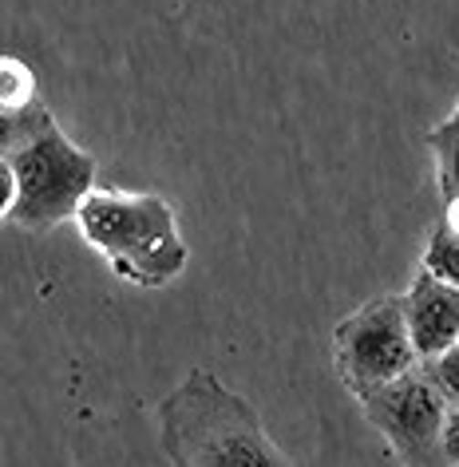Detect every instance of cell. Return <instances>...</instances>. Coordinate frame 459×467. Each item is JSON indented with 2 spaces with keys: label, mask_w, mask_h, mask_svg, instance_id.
Segmentation results:
<instances>
[{
  "label": "cell",
  "mask_w": 459,
  "mask_h": 467,
  "mask_svg": "<svg viewBox=\"0 0 459 467\" xmlns=\"http://www.w3.org/2000/svg\"><path fill=\"white\" fill-rule=\"evenodd\" d=\"M423 368H428V377L440 384V392L447 396V400L459 404V341L435 360H423Z\"/></svg>",
  "instance_id": "10"
},
{
  "label": "cell",
  "mask_w": 459,
  "mask_h": 467,
  "mask_svg": "<svg viewBox=\"0 0 459 467\" xmlns=\"http://www.w3.org/2000/svg\"><path fill=\"white\" fill-rule=\"evenodd\" d=\"M76 222L88 246L108 258L111 274L131 285H167L186 270V258H191L174 210L159 194L91 191Z\"/></svg>",
  "instance_id": "3"
},
{
  "label": "cell",
  "mask_w": 459,
  "mask_h": 467,
  "mask_svg": "<svg viewBox=\"0 0 459 467\" xmlns=\"http://www.w3.org/2000/svg\"><path fill=\"white\" fill-rule=\"evenodd\" d=\"M443 226H447V230H455V234H459V198H455V202H447V214H443Z\"/></svg>",
  "instance_id": "12"
},
{
  "label": "cell",
  "mask_w": 459,
  "mask_h": 467,
  "mask_svg": "<svg viewBox=\"0 0 459 467\" xmlns=\"http://www.w3.org/2000/svg\"><path fill=\"white\" fill-rule=\"evenodd\" d=\"M159 420L174 467H286L254 408L206 372L183 380Z\"/></svg>",
  "instance_id": "2"
},
{
  "label": "cell",
  "mask_w": 459,
  "mask_h": 467,
  "mask_svg": "<svg viewBox=\"0 0 459 467\" xmlns=\"http://www.w3.org/2000/svg\"><path fill=\"white\" fill-rule=\"evenodd\" d=\"M423 274L440 277L447 285H459V234L447 226H435L423 250Z\"/></svg>",
  "instance_id": "7"
},
{
  "label": "cell",
  "mask_w": 459,
  "mask_h": 467,
  "mask_svg": "<svg viewBox=\"0 0 459 467\" xmlns=\"http://www.w3.org/2000/svg\"><path fill=\"white\" fill-rule=\"evenodd\" d=\"M408 333L420 365L435 360L459 341V285H447L432 274H420L404 297Z\"/></svg>",
  "instance_id": "6"
},
{
  "label": "cell",
  "mask_w": 459,
  "mask_h": 467,
  "mask_svg": "<svg viewBox=\"0 0 459 467\" xmlns=\"http://www.w3.org/2000/svg\"><path fill=\"white\" fill-rule=\"evenodd\" d=\"M0 108H5V115H20V111L37 108V103H32V67L13 60V56L5 60V79H0Z\"/></svg>",
  "instance_id": "9"
},
{
  "label": "cell",
  "mask_w": 459,
  "mask_h": 467,
  "mask_svg": "<svg viewBox=\"0 0 459 467\" xmlns=\"http://www.w3.org/2000/svg\"><path fill=\"white\" fill-rule=\"evenodd\" d=\"M440 127H447V131H459V103H455V111L447 115V119H443Z\"/></svg>",
  "instance_id": "13"
},
{
  "label": "cell",
  "mask_w": 459,
  "mask_h": 467,
  "mask_svg": "<svg viewBox=\"0 0 459 467\" xmlns=\"http://www.w3.org/2000/svg\"><path fill=\"white\" fill-rule=\"evenodd\" d=\"M432 143H435V167H440V194H443V202H455L459 198V131L435 127Z\"/></svg>",
  "instance_id": "8"
},
{
  "label": "cell",
  "mask_w": 459,
  "mask_h": 467,
  "mask_svg": "<svg viewBox=\"0 0 459 467\" xmlns=\"http://www.w3.org/2000/svg\"><path fill=\"white\" fill-rule=\"evenodd\" d=\"M443 463H459V404L447 408L443 420Z\"/></svg>",
  "instance_id": "11"
},
{
  "label": "cell",
  "mask_w": 459,
  "mask_h": 467,
  "mask_svg": "<svg viewBox=\"0 0 459 467\" xmlns=\"http://www.w3.org/2000/svg\"><path fill=\"white\" fill-rule=\"evenodd\" d=\"M333 357L340 380L357 392V400H364L369 392L384 389V384L400 380L404 372L420 365L416 345L408 333L404 317V301L400 297H376L369 306H360L357 313H349L337 325L333 337Z\"/></svg>",
  "instance_id": "4"
},
{
  "label": "cell",
  "mask_w": 459,
  "mask_h": 467,
  "mask_svg": "<svg viewBox=\"0 0 459 467\" xmlns=\"http://www.w3.org/2000/svg\"><path fill=\"white\" fill-rule=\"evenodd\" d=\"M447 467H459V463H447Z\"/></svg>",
  "instance_id": "14"
},
{
  "label": "cell",
  "mask_w": 459,
  "mask_h": 467,
  "mask_svg": "<svg viewBox=\"0 0 459 467\" xmlns=\"http://www.w3.org/2000/svg\"><path fill=\"white\" fill-rule=\"evenodd\" d=\"M5 218L25 230H52L76 218L96 191V159L60 131L44 108L5 115Z\"/></svg>",
  "instance_id": "1"
},
{
  "label": "cell",
  "mask_w": 459,
  "mask_h": 467,
  "mask_svg": "<svg viewBox=\"0 0 459 467\" xmlns=\"http://www.w3.org/2000/svg\"><path fill=\"white\" fill-rule=\"evenodd\" d=\"M364 416L376 431L392 443V451L404 467H447L443 463V420L452 400L440 392V384L428 377V368L416 365L400 380L384 384L364 396Z\"/></svg>",
  "instance_id": "5"
}]
</instances>
